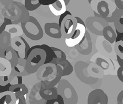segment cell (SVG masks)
I'll return each instance as SVG.
<instances>
[{"label":"cell","mask_w":123,"mask_h":104,"mask_svg":"<svg viewBox=\"0 0 123 104\" xmlns=\"http://www.w3.org/2000/svg\"><path fill=\"white\" fill-rule=\"evenodd\" d=\"M0 104H15V93L11 91L0 93Z\"/></svg>","instance_id":"cell-18"},{"label":"cell","mask_w":123,"mask_h":104,"mask_svg":"<svg viewBox=\"0 0 123 104\" xmlns=\"http://www.w3.org/2000/svg\"><path fill=\"white\" fill-rule=\"evenodd\" d=\"M86 27L85 25L78 23L76 28L72 36L69 39H65L66 45L68 47H75L77 44H78L84 38L86 31Z\"/></svg>","instance_id":"cell-8"},{"label":"cell","mask_w":123,"mask_h":104,"mask_svg":"<svg viewBox=\"0 0 123 104\" xmlns=\"http://www.w3.org/2000/svg\"><path fill=\"white\" fill-rule=\"evenodd\" d=\"M9 91L15 93V95H24V96L27 94L28 92L27 87L23 83L11 85L10 87Z\"/></svg>","instance_id":"cell-24"},{"label":"cell","mask_w":123,"mask_h":104,"mask_svg":"<svg viewBox=\"0 0 123 104\" xmlns=\"http://www.w3.org/2000/svg\"><path fill=\"white\" fill-rule=\"evenodd\" d=\"M12 23V20L4 17L3 15H0V34L6 30V28L8 25Z\"/></svg>","instance_id":"cell-26"},{"label":"cell","mask_w":123,"mask_h":104,"mask_svg":"<svg viewBox=\"0 0 123 104\" xmlns=\"http://www.w3.org/2000/svg\"><path fill=\"white\" fill-rule=\"evenodd\" d=\"M103 36L105 39L108 41L110 44L115 43L116 38V33L111 26L108 25L104 28L103 31Z\"/></svg>","instance_id":"cell-21"},{"label":"cell","mask_w":123,"mask_h":104,"mask_svg":"<svg viewBox=\"0 0 123 104\" xmlns=\"http://www.w3.org/2000/svg\"><path fill=\"white\" fill-rule=\"evenodd\" d=\"M108 102L107 95L101 89H97L91 91L87 99L88 104H107Z\"/></svg>","instance_id":"cell-9"},{"label":"cell","mask_w":123,"mask_h":104,"mask_svg":"<svg viewBox=\"0 0 123 104\" xmlns=\"http://www.w3.org/2000/svg\"><path fill=\"white\" fill-rule=\"evenodd\" d=\"M51 48H52L54 52L55 55L56 56V58L66 59L67 56H66L65 53L61 49H59V48L54 47H51Z\"/></svg>","instance_id":"cell-31"},{"label":"cell","mask_w":123,"mask_h":104,"mask_svg":"<svg viewBox=\"0 0 123 104\" xmlns=\"http://www.w3.org/2000/svg\"><path fill=\"white\" fill-rule=\"evenodd\" d=\"M11 85H16V84H19L18 83V77L17 76H15L14 78V79L12 80V82H11Z\"/></svg>","instance_id":"cell-41"},{"label":"cell","mask_w":123,"mask_h":104,"mask_svg":"<svg viewBox=\"0 0 123 104\" xmlns=\"http://www.w3.org/2000/svg\"><path fill=\"white\" fill-rule=\"evenodd\" d=\"M51 63L61 66L63 69V77L70 75L73 72V66L67 59L55 58L53 60Z\"/></svg>","instance_id":"cell-16"},{"label":"cell","mask_w":123,"mask_h":104,"mask_svg":"<svg viewBox=\"0 0 123 104\" xmlns=\"http://www.w3.org/2000/svg\"><path fill=\"white\" fill-rule=\"evenodd\" d=\"M68 14H71V13L70 12L68 11H66V12H65L63 14H62V15H60V17H59V23H58L59 26L61 25L62 22L63 20L65 18V17L67 15H68Z\"/></svg>","instance_id":"cell-35"},{"label":"cell","mask_w":123,"mask_h":104,"mask_svg":"<svg viewBox=\"0 0 123 104\" xmlns=\"http://www.w3.org/2000/svg\"><path fill=\"white\" fill-rule=\"evenodd\" d=\"M46 104H64V99L62 96L60 94H58L56 98L50 99V100H46Z\"/></svg>","instance_id":"cell-29"},{"label":"cell","mask_w":123,"mask_h":104,"mask_svg":"<svg viewBox=\"0 0 123 104\" xmlns=\"http://www.w3.org/2000/svg\"><path fill=\"white\" fill-rule=\"evenodd\" d=\"M41 49L43 50L44 51L46 52V61H45L44 64H48V63H50L53 61V60L56 58V56L55 55V53L54 52L53 50L52 49L51 47H49V45L46 44H42V45H34L33 47H31L29 51L28 52V56L29 55L30 53H31V51L33 50L34 49Z\"/></svg>","instance_id":"cell-15"},{"label":"cell","mask_w":123,"mask_h":104,"mask_svg":"<svg viewBox=\"0 0 123 104\" xmlns=\"http://www.w3.org/2000/svg\"><path fill=\"white\" fill-rule=\"evenodd\" d=\"M96 64L97 65L99 66V67L100 68H102V69L104 70H107L109 68V64L108 62L106 61V60H104V59L100 58H98L96 60Z\"/></svg>","instance_id":"cell-30"},{"label":"cell","mask_w":123,"mask_h":104,"mask_svg":"<svg viewBox=\"0 0 123 104\" xmlns=\"http://www.w3.org/2000/svg\"><path fill=\"white\" fill-rule=\"evenodd\" d=\"M113 23L116 30L123 32V9H117Z\"/></svg>","instance_id":"cell-20"},{"label":"cell","mask_w":123,"mask_h":104,"mask_svg":"<svg viewBox=\"0 0 123 104\" xmlns=\"http://www.w3.org/2000/svg\"><path fill=\"white\" fill-rule=\"evenodd\" d=\"M75 47L76 50L81 55H87L91 53L92 48V39L87 31H86L84 38L80 43L77 44Z\"/></svg>","instance_id":"cell-10"},{"label":"cell","mask_w":123,"mask_h":104,"mask_svg":"<svg viewBox=\"0 0 123 104\" xmlns=\"http://www.w3.org/2000/svg\"><path fill=\"white\" fill-rule=\"evenodd\" d=\"M0 57L4 58L9 61L11 63L12 67L16 65L18 61L17 51L11 46L6 48L0 47Z\"/></svg>","instance_id":"cell-12"},{"label":"cell","mask_w":123,"mask_h":104,"mask_svg":"<svg viewBox=\"0 0 123 104\" xmlns=\"http://www.w3.org/2000/svg\"><path fill=\"white\" fill-rule=\"evenodd\" d=\"M12 38L11 34L4 31L0 34V47L6 48L11 45Z\"/></svg>","instance_id":"cell-23"},{"label":"cell","mask_w":123,"mask_h":104,"mask_svg":"<svg viewBox=\"0 0 123 104\" xmlns=\"http://www.w3.org/2000/svg\"><path fill=\"white\" fill-rule=\"evenodd\" d=\"M117 77L119 78V80L123 83V67H121L118 69L117 72Z\"/></svg>","instance_id":"cell-34"},{"label":"cell","mask_w":123,"mask_h":104,"mask_svg":"<svg viewBox=\"0 0 123 104\" xmlns=\"http://www.w3.org/2000/svg\"><path fill=\"white\" fill-rule=\"evenodd\" d=\"M24 5L29 11H33L40 7L41 4L39 0H25Z\"/></svg>","instance_id":"cell-25"},{"label":"cell","mask_w":123,"mask_h":104,"mask_svg":"<svg viewBox=\"0 0 123 104\" xmlns=\"http://www.w3.org/2000/svg\"><path fill=\"white\" fill-rule=\"evenodd\" d=\"M14 77L15 75H13L12 73L10 74L9 75L0 76V85H3V86L8 85L9 83H11L12 80L14 79Z\"/></svg>","instance_id":"cell-28"},{"label":"cell","mask_w":123,"mask_h":104,"mask_svg":"<svg viewBox=\"0 0 123 104\" xmlns=\"http://www.w3.org/2000/svg\"><path fill=\"white\" fill-rule=\"evenodd\" d=\"M12 65L6 59L0 57V76L7 75L11 74Z\"/></svg>","instance_id":"cell-19"},{"label":"cell","mask_w":123,"mask_h":104,"mask_svg":"<svg viewBox=\"0 0 123 104\" xmlns=\"http://www.w3.org/2000/svg\"><path fill=\"white\" fill-rule=\"evenodd\" d=\"M116 58H117V62L119 63V66L121 67H123V58H121L120 57L116 55Z\"/></svg>","instance_id":"cell-42"},{"label":"cell","mask_w":123,"mask_h":104,"mask_svg":"<svg viewBox=\"0 0 123 104\" xmlns=\"http://www.w3.org/2000/svg\"><path fill=\"white\" fill-rule=\"evenodd\" d=\"M6 31L9 33L11 34V38H13L16 36H22L23 29L22 28L21 26H19L18 24H10L6 27Z\"/></svg>","instance_id":"cell-22"},{"label":"cell","mask_w":123,"mask_h":104,"mask_svg":"<svg viewBox=\"0 0 123 104\" xmlns=\"http://www.w3.org/2000/svg\"><path fill=\"white\" fill-rule=\"evenodd\" d=\"M117 101L118 104H123V90L121 91L117 96Z\"/></svg>","instance_id":"cell-38"},{"label":"cell","mask_w":123,"mask_h":104,"mask_svg":"<svg viewBox=\"0 0 123 104\" xmlns=\"http://www.w3.org/2000/svg\"><path fill=\"white\" fill-rule=\"evenodd\" d=\"M63 1H64L66 5H68V4H69V3L70 2V1H71V0H63Z\"/></svg>","instance_id":"cell-44"},{"label":"cell","mask_w":123,"mask_h":104,"mask_svg":"<svg viewBox=\"0 0 123 104\" xmlns=\"http://www.w3.org/2000/svg\"><path fill=\"white\" fill-rule=\"evenodd\" d=\"M89 64L83 61H78L74 64L76 75L81 82L86 85H95L98 81V78L92 77L88 71Z\"/></svg>","instance_id":"cell-5"},{"label":"cell","mask_w":123,"mask_h":104,"mask_svg":"<svg viewBox=\"0 0 123 104\" xmlns=\"http://www.w3.org/2000/svg\"><path fill=\"white\" fill-rule=\"evenodd\" d=\"M57 0H39V3L41 5L44 6H49L50 4H52Z\"/></svg>","instance_id":"cell-33"},{"label":"cell","mask_w":123,"mask_h":104,"mask_svg":"<svg viewBox=\"0 0 123 104\" xmlns=\"http://www.w3.org/2000/svg\"><path fill=\"white\" fill-rule=\"evenodd\" d=\"M86 27L94 34L97 36H103V31L106 26L109 25V23L102 17H89L86 18Z\"/></svg>","instance_id":"cell-6"},{"label":"cell","mask_w":123,"mask_h":104,"mask_svg":"<svg viewBox=\"0 0 123 104\" xmlns=\"http://www.w3.org/2000/svg\"><path fill=\"white\" fill-rule=\"evenodd\" d=\"M76 20H77V22L79 23H81V24H83V25H86L85 23L83 22V20H81V18H80V17H76Z\"/></svg>","instance_id":"cell-43"},{"label":"cell","mask_w":123,"mask_h":104,"mask_svg":"<svg viewBox=\"0 0 123 104\" xmlns=\"http://www.w3.org/2000/svg\"><path fill=\"white\" fill-rule=\"evenodd\" d=\"M58 94L64 99L65 104H76L78 101V96L72 85L65 79H61L58 83Z\"/></svg>","instance_id":"cell-4"},{"label":"cell","mask_w":123,"mask_h":104,"mask_svg":"<svg viewBox=\"0 0 123 104\" xmlns=\"http://www.w3.org/2000/svg\"><path fill=\"white\" fill-rule=\"evenodd\" d=\"M11 86V83H9L8 85H5V86H3V85H0V93L4 91H9Z\"/></svg>","instance_id":"cell-36"},{"label":"cell","mask_w":123,"mask_h":104,"mask_svg":"<svg viewBox=\"0 0 123 104\" xmlns=\"http://www.w3.org/2000/svg\"><path fill=\"white\" fill-rule=\"evenodd\" d=\"M78 22L76 18L72 14H68L65 17L60 25L62 37L65 39H69L72 36L77 27Z\"/></svg>","instance_id":"cell-7"},{"label":"cell","mask_w":123,"mask_h":104,"mask_svg":"<svg viewBox=\"0 0 123 104\" xmlns=\"http://www.w3.org/2000/svg\"><path fill=\"white\" fill-rule=\"evenodd\" d=\"M115 3L117 8L123 9V0H115Z\"/></svg>","instance_id":"cell-37"},{"label":"cell","mask_w":123,"mask_h":104,"mask_svg":"<svg viewBox=\"0 0 123 104\" xmlns=\"http://www.w3.org/2000/svg\"><path fill=\"white\" fill-rule=\"evenodd\" d=\"M46 52L41 49H36L31 51L26 60V69L30 74L36 73L39 67L44 64Z\"/></svg>","instance_id":"cell-2"},{"label":"cell","mask_w":123,"mask_h":104,"mask_svg":"<svg viewBox=\"0 0 123 104\" xmlns=\"http://www.w3.org/2000/svg\"><path fill=\"white\" fill-rule=\"evenodd\" d=\"M45 33L54 39H60L62 37L60 27L57 23H47L44 25Z\"/></svg>","instance_id":"cell-13"},{"label":"cell","mask_w":123,"mask_h":104,"mask_svg":"<svg viewBox=\"0 0 123 104\" xmlns=\"http://www.w3.org/2000/svg\"><path fill=\"white\" fill-rule=\"evenodd\" d=\"M26 100L24 95H15V104H25Z\"/></svg>","instance_id":"cell-32"},{"label":"cell","mask_w":123,"mask_h":104,"mask_svg":"<svg viewBox=\"0 0 123 104\" xmlns=\"http://www.w3.org/2000/svg\"><path fill=\"white\" fill-rule=\"evenodd\" d=\"M20 24L24 34L30 39L37 41L43 38V30L39 22L35 17L30 16L28 22Z\"/></svg>","instance_id":"cell-3"},{"label":"cell","mask_w":123,"mask_h":104,"mask_svg":"<svg viewBox=\"0 0 123 104\" xmlns=\"http://www.w3.org/2000/svg\"><path fill=\"white\" fill-rule=\"evenodd\" d=\"M1 14L4 17L12 20L13 24L27 22L30 17L29 11L25 5L17 1H13L11 4L4 6Z\"/></svg>","instance_id":"cell-1"},{"label":"cell","mask_w":123,"mask_h":104,"mask_svg":"<svg viewBox=\"0 0 123 104\" xmlns=\"http://www.w3.org/2000/svg\"><path fill=\"white\" fill-rule=\"evenodd\" d=\"M13 2V0H0V3H1L3 5L5 6H7L9 4H11Z\"/></svg>","instance_id":"cell-40"},{"label":"cell","mask_w":123,"mask_h":104,"mask_svg":"<svg viewBox=\"0 0 123 104\" xmlns=\"http://www.w3.org/2000/svg\"><path fill=\"white\" fill-rule=\"evenodd\" d=\"M116 31V33H117V36H116V40H115V42L117 41H119V40H122L123 41V32H119V31H117V30Z\"/></svg>","instance_id":"cell-39"},{"label":"cell","mask_w":123,"mask_h":104,"mask_svg":"<svg viewBox=\"0 0 123 104\" xmlns=\"http://www.w3.org/2000/svg\"><path fill=\"white\" fill-rule=\"evenodd\" d=\"M41 86L39 89V96L44 100H48L56 98L58 96L57 88L55 86H49L41 81Z\"/></svg>","instance_id":"cell-11"},{"label":"cell","mask_w":123,"mask_h":104,"mask_svg":"<svg viewBox=\"0 0 123 104\" xmlns=\"http://www.w3.org/2000/svg\"><path fill=\"white\" fill-rule=\"evenodd\" d=\"M114 47L116 55L123 59V41L119 40L115 42Z\"/></svg>","instance_id":"cell-27"},{"label":"cell","mask_w":123,"mask_h":104,"mask_svg":"<svg viewBox=\"0 0 123 104\" xmlns=\"http://www.w3.org/2000/svg\"><path fill=\"white\" fill-rule=\"evenodd\" d=\"M26 60L24 58H19L17 64L12 67L11 73L15 76L24 77L30 75L26 69Z\"/></svg>","instance_id":"cell-14"},{"label":"cell","mask_w":123,"mask_h":104,"mask_svg":"<svg viewBox=\"0 0 123 104\" xmlns=\"http://www.w3.org/2000/svg\"><path fill=\"white\" fill-rule=\"evenodd\" d=\"M66 4L63 0H57L52 4L49 5L50 11L54 15L60 16L66 12Z\"/></svg>","instance_id":"cell-17"}]
</instances>
